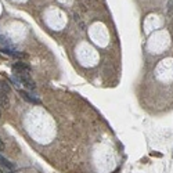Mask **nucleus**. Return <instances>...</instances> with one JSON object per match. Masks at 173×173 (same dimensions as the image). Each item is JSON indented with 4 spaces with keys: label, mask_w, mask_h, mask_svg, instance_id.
Masks as SVG:
<instances>
[{
    "label": "nucleus",
    "mask_w": 173,
    "mask_h": 173,
    "mask_svg": "<svg viewBox=\"0 0 173 173\" xmlns=\"http://www.w3.org/2000/svg\"><path fill=\"white\" fill-rule=\"evenodd\" d=\"M15 76L18 78V80L21 82L22 86H25L26 89H29V90H35V89H36V84H35V82H33L31 78H29V75H26V74H17Z\"/></svg>",
    "instance_id": "1"
},
{
    "label": "nucleus",
    "mask_w": 173,
    "mask_h": 173,
    "mask_svg": "<svg viewBox=\"0 0 173 173\" xmlns=\"http://www.w3.org/2000/svg\"><path fill=\"white\" fill-rule=\"evenodd\" d=\"M0 118H1V110H0Z\"/></svg>",
    "instance_id": "8"
},
{
    "label": "nucleus",
    "mask_w": 173,
    "mask_h": 173,
    "mask_svg": "<svg viewBox=\"0 0 173 173\" xmlns=\"http://www.w3.org/2000/svg\"><path fill=\"white\" fill-rule=\"evenodd\" d=\"M0 91H3V93H6V94H8V93H10V87H8V84L6 83L4 80H1V82H0Z\"/></svg>",
    "instance_id": "6"
},
{
    "label": "nucleus",
    "mask_w": 173,
    "mask_h": 173,
    "mask_svg": "<svg viewBox=\"0 0 173 173\" xmlns=\"http://www.w3.org/2000/svg\"><path fill=\"white\" fill-rule=\"evenodd\" d=\"M13 69L15 71L17 74H26V75L31 74V67L26 63H22V61H18V63L14 64V65H13Z\"/></svg>",
    "instance_id": "2"
},
{
    "label": "nucleus",
    "mask_w": 173,
    "mask_h": 173,
    "mask_svg": "<svg viewBox=\"0 0 173 173\" xmlns=\"http://www.w3.org/2000/svg\"><path fill=\"white\" fill-rule=\"evenodd\" d=\"M0 107H3L4 110H7L10 107V100H8V94H6L3 91H0Z\"/></svg>",
    "instance_id": "5"
},
{
    "label": "nucleus",
    "mask_w": 173,
    "mask_h": 173,
    "mask_svg": "<svg viewBox=\"0 0 173 173\" xmlns=\"http://www.w3.org/2000/svg\"><path fill=\"white\" fill-rule=\"evenodd\" d=\"M0 166H3L4 169L10 170V172H14V170H15V163L8 161V159L6 157H3L1 154H0Z\"/></svg>",
    "instance_id": "4"
},
{
    "label": "nucleus",
    "mask_w": 173,
    "mask_h": 173,
    "mask_svg": "<svg viewBox=\"0 0 173 173\" xmlns=\"http://www.w3.org/2000/svg\"><path fill=\"white\" fill-rule=\"evenodd\" d=\"M20 96L22 97V100H25L26 103H31V104H35V105L40 104V100L36 98L35 96H32L31 93H28L26 90H20Z\"/></svg>",
    "instance_id": "3"
},
{
    "label": "nucleus",
    "mask_w": 173,
    "mask_h": 173,
    "mask_svg": "<svg viewBox=\"0 0 173 173\" xmlns=\"http://www.w3.org/2000/svg\"><path fill=\"white\" fill-rule=\"evenodd\" d=\"M4 151V143H3V140L0 139V152Z\"/></svg>",
    "instance_id": "7"
}]
</instances>
